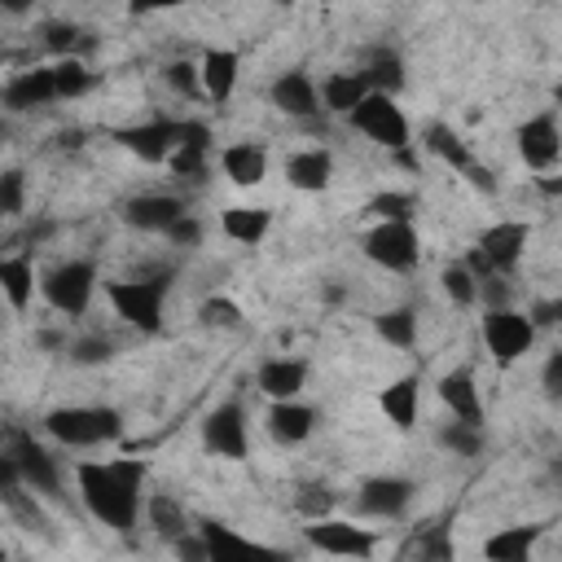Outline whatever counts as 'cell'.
<instances>
[{"label":"cell","instance_id":"1","mask_svg":"<svg viewBox=\"0 0 562 562\" xmlns=\"http://www.w3.org/2000/svg\"><path fill=\"white\" fill-rule=\"evenodd\" d=\"M145 470L140 461H79L75 465V487H79V501L83 509L110 527V531H132L145 514Z\"/></svg>","mask_w":562,"mask_h":562},{"label":"cell","instance_id":"2","mask_svg":"<svg viewBox=\"0 0 562 562\" xmlns=\"http://www.w3.org/2000/svg\"><path fill=\"white\" fill-rule=\"evenodd\" d=\"M44 435L61 448H101L123 435V413L110 404H61L44 413Z\"/></svg>","mask_w":562,"mask_h":562},{"label":"cell","instance_id":"3","mask_svg":"<svg viewBox=\"0 0 562 562\" xmlns=\"http://www.w3.org/2000/svg\"><path fill=\"white\" fill-rule=\"evenodd\" d=\"M347 123L364 136V140H373V145H382V149H391V154H408V145H413V123H408V114L400 110V101H395V92H364V101L347 114Z\"/></svg>","mask_w":562,"mask_h":562},{"label":"cell","instance_id":"4","mask_svg":"<svg viewBox=\"0 0 562 562\" xmlns=\"http://www.w3.org/2000/svg\"><path fill=\"white\" fill-rule=\"evenodd\" d=\"M40 294L61 316H83L97 294V263L92 259H61L40 272Z\"/></svg>","mask_w":562,"mask_h":562},{"label":"cell","instance_id":"5","mask_svg":"<svg viewBox=\"0 0 562 562\" xmlns=\"http://www.w3.org/2000/svg\"><path fill=\"white\" fill-rule=\"evenodd\" d=\"M110 307L119 312V321L154 334L162 329V307H167V281L162 277H127V281H110L105 285Z\"/></svg>","mask_w":562,"mask_h":562},{"label":"cell","instance_id":"6","mask_svg":"<svg viewBox=\"0 0 562 562\" xmlns=\"http://www.w3.org/2000/svg\"><path fill=\"white\" fill-rule=\"evenodd\" d=\"M483 347H487V356L496 360V364H518L531 347H536V321L527 316V312H518V307H483Z\"/></svg>","mask_w":562,"mask_h":562},{"label":"cell","instance_id":"7","mask_svg":"<svg viewBox=\"0 0 562 562\" xmlns=\"http://www.w3.org/2000/svg\"><path fill=\"white\" fill-rule=\"evenodd\" d=\"M364 259L382 272H413L422 263V237L413 220H378L364 233Z\"/></svg>","mask_w":562,"mask_h":562},{"label":"cell","instance_id":"8","mask_svg":"<svg viewBox=\"0 0 562 562\" xmlns=\"http://www.w3.org/2000/svg\"><path fill=\"white\" fill-rule=\"evenodd\" d=\"M527 237H531V228H527L522 220H496L492 228L479 233V241H474V250H470L465 263H470L479 277L514 272L518 259H522V250H527Z\"/></svg>","mask_w":562,"mask_h":562},{"label":"cell","instance_id":"9","mask_svg":"<svg viewBox=\"0 0 562 562\" xmlns=\"http://www.w3.org/2000/svg\"><path fill=\"white\" fill-rule=\"evenodd\" d=\"M202 443L211 457H224V461H241L246 448H250V426H246V408L237 400H224L215 404L206 417H202Z\"/></svg>","mask_w":562,"mask_h":562},{"label":"cell","instance_id":"10","mask_svg":"<svg viewBox=\"0 0 562 562\" xmlns=\"http://www.w3.org/2000/svg\"><path fill=\"white\" fill-rule=\"evenodd\" d=\"M303 536H307V544L316 553H334V558H369L378 549V536L369 527H356V522L334 518V514L329 518H312L303 527Z\"/></svg>","mask_w":562,"mask_h":562},{"label":"cell","instance_id":"11","mask_svg":"<svg viewBox=\"0 0 562 562\" xmlns=\"http://www.w3.org/2000/svg\"><path fill=\"white\" fill-rule=\"evenodd\" d=\"M413 496H417V492H413L408 479H400V474H373V479L360 483V492H356V509H360L364 518L395 522V518L408 514Z\"/></svg>","mask_w":562,"mask_h":562},{"label":"cell","instance_id":"12","mask_svg":"<svg viewBox=\"0 0 562 562\" xmlns=\"http://www.w3.org/2000/svg\"><path fill=\"white\" fill-rule=\"evenodd\" d=\"M13 465H18V479L26 483V487H35L40 496H48V501H61L66 492V479H61V465H57V457L48 452V448H40V443H31V439H18L9 452H4Z\"/></svg>","mask_w":562,"mask_h":562},{"label":"cell","instance_id":"13","mask_svg":"<svg viewBox=\"0 0 562 562\" xmlns=\"http://www.w3.org/2000/svg\"><path fill=\"white\" fill-rule=\"evenodd\" d=\"M268 101H272L285 119H294V123H312L316 114H325V105H321V83H316L307 70H285V75H277L272 88H268Z\"/></svg>","mask_w":562,"mask_h":562},{"label":"cell","instance_id":"14","mask_svg":"<svg viewBox=\"0 0 562 562\" xmlns=\"http://www.w3.org/2000/svg\"><path fill=\"white\" fill-rule=\"evenodd\" d=\"M123 224L136 228V233H162L184 215V198L180 193H167V189H149V193H136L123 202Z\"/></svg>","mask_w":562,"mask_h":562},{"label":"cell","instance_id":"15","mask_svg":"<svg viewBox=\"0 0 562 562\" xmlns=\"http://www.w3.org/2000/svg\"><path fill=\"white\" fill-rule=\"evenodd\" d=\"M514 140H518V158H522L531 171H549V167H558V158H562V132H558L553 114H536V119L518 123Z\"/></svg>","mask_w":562,"mask_h":562},{"label":"cell","instance_id":"16","mask_svg":"<svg viewBox=\"0 0 562 562\" xmlns=\"http://www.w3.org/2000/svg\"><path fill=\"white\" fill-rule=\"evenodd\" d=\"M316 422H321V413L312 404H303V400H268V413H263L268 435L277 443H285V448L307 443L316 435Z\"/></svg>","mask_w":562,"mask_h":562},{"label":"cell","instance_id":"17","mask_svg":"<svg viewBox=\"0 0 562 562\" xmlns=\"http://www.w3.org/2000/svg\"><path fill=\"white\" fill-rule=\"evenodd\" d=\"M61 101L57 97V79H53V66H31V70H18L9 83H4V110L9 114H26V110H44Z\"/></svg>","mask_w":562,"mask_h":562},{"label":"cell","instance_id":"18","mask_svg":"<svg viewBox=\"0 0 562 562\" xmlns=\"http://www.w3.org/2000/svg\"><path fill=\"white\" fill-rule=\"evenodd\" d=\"M435 391H439V404L448 408V417L483 426V395H479V378H474V369H465V364L448 369V373L439 378Z\"/></svg>","mask_w":562,"mask_h":562},{"label":"cell","instance_id":"19","mask_svg":"<svg viewBox=\"0 0 562 562\" xmlns=\"http://www.w3.org/2000/svg\"><path fill=\"white\" fill-rule=\"evenodd\" d=\"M255 386L268 400H299L307 386V364L299 356H268L255 369Z\"/></svg>","mask_w":562,"mask_h":562},{"label":"cell","instance_id":"20","mask_svg":"<svg viewBox=\"0 0 562 562\" xmlns=\"http://www.w3.org/2000/svg\"><path fill=\"white\" fill-rule=\"evenodd\" d=\"M198 75H202L206 101H228L237 92V79H241V53L237 48H206L198 57Z\"/></svg>","mask_w":562,"mask_h":562},{"label":"cell","instance_id":"21","mask_svg":"<svg viewBox=\"0 0 562 562\" xmlns=\"http://www.w3.org/2000/svg\"><path fill=\"white\" fill-rule=\"evenodd\" d=\"M220 171H224L228 184L255 189V184H263V176H268V149H263L259 140H233V145L220 149Z\"/></svg>","mask_w":562,"mask_h":562},{"label":"cell","instance_id":"22","mask_svg":"<svg viewBox=\"0 0 562 562\" xmlns=\"http://www.w3.org/2000/svg\"><path fill=\"white\" fill-rule=\"evenodd\" d=\"M285 180L299 193H321L334 180V154L325 145H303L285 158Z\"/></svg>","mask_w":562,"mask_h":562},{"label":"cell","instance_id":"23","mask_svg":"<svg viewBox=\"0 0 562 562\" xmlns=\"http://www.w3.org/2000/svg\"><path fill=\"white\" fill-rule=\"evenodd\" d=\"M378 404H382V413H386V422L395 430H413L417 426V413H422V382L413 373H404L391 386H382Z\"/></svg>","mask_w":562,"mask_h":562},{"label":"cell","instance_id":"24","mask_svg":"<svg viewBox=\"0 0 562 562\" xmlns=\"http://www.w3.org/2000/svg\"><path fill=\"white\" fill-rule=\"evenodd\" d=\"M364 92H369V83L360 70H329L321 79V105H325V114H338V119H347L364 101Z\"/></svg>","mask_w":562,"mask_h":562},{"label":"cell","instance_id":"25","mask_svg":"<svg viewBox=\"0 0 562 562\" xmlns=\"http://www.w3.org/2000/svg\"><path fill=\"white\" fill-rule=\"evenodd\" d=\"M272 228V211L268 206H224L220 211V233L237 246H259Z\"/></svg>","mask_w":562,"mask_h":562},{"label":"cell","instance_id":"26","mask_svg":"<svg viewBox=\"0 0 562 562\" xmlns=\"http://www.w3.org/2000/svg\"><path fill=\"white\" fill-rule=\"evenodd\" d=\"M123 145L132 154H140L145 162H167L171 149L180 145V123H140V127L123 132Z\"/></svg>","mask_w":562,"mask_h":562},{"label":"cell","instance_id":"27","mask_svg":"<svg viewBox=\"0 0 562 562\" xmlns=\"http://www.w3.org/2000/svg\"><path fill=\"white\" fill-rule=\"evenodd\" d=\"M145 527H149L154 536H162V540H180V536L193 531V527H189V509H184L171 492H149V496H145Z\"/></svg>","mask_w":562,"mask_h":562},{"label":"cell","instance_id":"28","mask_svg":"<svg viewBox=\"0 0 562 562\" xmlns=\"http://www.w3.org/2000/svg\"><path fill=\"white\" fill-rule=\"evenodd\" d=\"M35 285H40V277H35V259L31 255H4L0 259V290H4V299H9V307L13 312H22L31 299H35Z\"/></svg>","mask_w":562,"mask_h":562},{"label":"cell","instance_id":"29","mask_svg":"<svg viewBox=\"0 0 562 562\" xmlns=\"http://www.w3.org/2000/svg\"><path fill=\"white\" fill-rule=\"evenodd\" d=\"M356 70L364 75V83H369L373 92H400V88H404V57H400L395 48H386V44L369 48Z\"/></svg>","mask_w":562,"mask_h":562},{"label":"cell","instance_id":"30","mask_svg":"<svg viewBox=\"0 0 562 562\" xmlns=\"http://www.w3.org/2000/svg\"><path fill=\"white\" fill-rule=\"evenodd\" d=\"M435 443H439L448 457L474 461V457H483L487 435H483V426H474V422H457V417H448V422L435 430Z\"/></svg>","mask_w":562,"mask_h":562},{"label":"cell","instance_id":"31","mask_svg":"<svg viewBox=\"0 0 562 562\" xmlns=\"http://www.w3.org/2000/svg\"><path fill=\"white\" fill-rule=\"evenodd\" d=\"M540 540V527H501L483 540V558L492 562H522Z\"/></svg>","mask_w":562,"mask_h":562},{"label":"cell","instance_id":"32","mask_svg":"<svg viewBox=\"0 0 562 562\" xmlns=\"http://www.w3.org/2000/svg\"><path fill=\"white\" fill-rule=\"evenodd\" d=\"M479 285H483V277H479L465 259H452V263H443V272H439V290H443L457 307H474V303H479Z\"/></svg>","mask_w":562,"mask_h":562},{"label":"cell","instance_id":"33","mask_svg":"<svg viewBox=\"0 0 562 562\" xmlns=\"http://www.w3.org/2000/svg\"><path fill=\"white\" fill-rule=\"evenodd\" d=\"M373 329H378V338H382L386 347L408 351V347L417 342V312H413V307H386V312L373 316Z\"/></svg>","mask_w":562,"mask_h":562},{"label":"cell","instance_id":"34","mask_svg":"<svg viewBox=\"0 0 562 562\" xmlns=\"http://www.w3.org/2000/svg\"><path fill=\"white\" fill-rule=\"evenodd\" d=\"M422 145L439 158V162H448V167H457V171H465L470 167V149L461 145V136L452 132V127H443V123H430L426 132H422Z\"/></svg>","mask_w":562,"mask_h":562},{"label":"cell","instance_id":"35","mask_svg":"<svg viewBox=\"0 0 562 562\" xmlns=\"http://www.w3.org/2000/svg\"><path fill=\"white\" fill-rule=\"evenodd\" d=\"M53 79H57V97H61V101H75V97H83V92L92 88V70H88V61H83L79 53L57 57V61H53Z\"/></svg>","mask_w":562,"mask_h":562},{"label":"cell","instance_id":"36","mask_svg":"<svg viewBox=\"0 0 562 562\" xmlns=\"http://www.w3.org/2000/svg\"><path fill=\"white\" fill-rule=\"evenodd\" d=\"M334 505H338V496H334V487L329 483H303L299 492H294V509H299V518H329L334 514Z\"/></svg>","mask_w":562,"mask_h":562},{"label":"cell","instance_id":"37","mask_svg":"<svg viewBox=\"0 0 562 562\" xmlns=\"http://www.w3.org/2000/svg\"><path fill=\"white\" fill-rule=\"evenodd\" d=\"M198 321L206 329H237L241 325V307L233 299H224V294H211V299L198 303Z\"/></svg>","mask_w":562,"mask_h":562},{"label":"cell","instance_id":"38","mask_svg":"<svg viewBox=\"0 0 562 562\" xmlns=\"http://www.w3.org/2000/svg\"><path fill=\"white\" fill-rule=\"evenodd\" d=\"M66 356H70V364H110L114 360V342L105 334H83V338L66 342Z\"/></svg>","mask_w":562,"mask_h":562},{"label":"cell","instance_id":"39","mask_svg":"<svg viewBox=\"0 0 562 562\" xmlns=\"http://www.w3.org/2000/svg\"><path fill=\"white\" fill-rule=\"evenodd\" d=\"M162 83L180 97H202V75H198V61H167L162 66Z\"/></svg>","mask_w":562,"mask_h":562},{"label":"cell","instance_id":"40","mask_svg":"<svg viewBox=\"0 0 562 562\" xmlns=\"http://www.w3.org/2000/svg\"><path fill=\"white\" fill-rule=\"evenodd\" d=\"M22 193H26V180H22L18 167H9V171L0 176V215H4V220H18V215H22Z\"/></svg>","mask_w":562,"mask_h":562},{"label":"cell","instance_id":"41","mask_svg":"<svg viewBox=\"0 0 562 562\" xmlns=\"http://www.w3.org/2000/svg\"><path fill=\"white\" fill-rule=\"evenodd\" d=\"M79 26H70V22H48L44 26V44L57 53V57H70V53H79Z\"/></svg>","mask_w":562,"mask_h":562},{"label":"cell","instance_id":"42","mask_svg":"<svg viewBox=\"0 0 562 562\" xmlns=\"http://www.w3.org/2000/svg\"><path fill=\"white\" fill-rule=\"evenodd\" d=\"M369 211L378 220H413V193H378Z\"/></svg>","mask_w":562,"mask_h":562},{"label":"cell","instance_id":"43","mask_svg":"<svg viewBox=\"0 0 562 562\" xmlns=\"http://www.w3.org/2000/svg\"><path fill=\"white\" fill-rule=\"evenodd\" d=\"M167 241H171V246H180V250H193V246L202 241V220L184 211V215H180V220L167 228Z\"/></svg>","mask_w":562,"mask_h":562},{"label":"cell","instance_id":"44","mask_svg":"<svg viewBox=\"0 0 562 562\" xmlns=\"http://www.w3.org/2000/svg\"><path fill=\"white\" fill-rule=\"evenodd\" d=\"M540 386H544L549 400H562V347L544 356V364H540Z\"/></svg>","mask_w":562,"mask_h":562},{"label":"cell","instance_id":"45","mask_svg":"<svg viewBox=\"0 0 562 562\" xmlns=\"http://www.w3.org/2000/svg\"><path fill=\"white\" fill-rule=\"evenodd\" d=\"M527 316L536 321V329H558L562 325V299H536Z\"/></svg>","mask_w":562,"mask_h":562},{"label":"cell","instance_id":"46","mask_svg":"<svg viewBox=\"0 0 562 562\" xmlns=\"http://www.w3.org/2000/svg\"><path fill=\"white\" fill-rule=\"evenodd\" d=\"M536 189H540V193H549V198H558V193H562V176H553V167H549V171H540V176H536Z\"/></svg>","mask_w":562,"mask_h":562},{"label":"cell","instance_id":"47","mask_svg":"<svg viewBox=\"0 0 562 562\" xmlns=\"http://www.w3.org/2000/svg\"><path fill=\"white\" fill-rule=\"evenodd\" d=\"M465 176H470V184H474V189H496V180H492L483 167H474V162L465 167Z\"/></svg>","mask_w":562,"mask_h":562},{"label":"cell","instance_id":"48","mask_svg":"<svg viewBox=\"0 0 562 562\" xmlns=\"http://www.w3.org/2000/svg\"><path fill=\"white\" fill-rule=\"evenodd\" d=\"M0 9H4L9 18H22V13H31V9H35V0H0Z\"/></svg>","mask_w":562,"mask_h":562},{"label":"cell","instance_id":"49","mask_svg":"<svg viewBox=\"0 0 562 562\" xmlns=\"http://www.w3.org/2000/svg\"><path fill=\"white\" fill-rule=\"evenodd\" d=\"M184 0H132V9H176Z\"/></svg>","mask_w":562,"mask_h":562},{"label":"cell","instance_id":"50","mask_svg":"<svg viewBox=\"0 0 562 562\" xmlns=\"http://www.w3.org/2000/svg\"><path fill=\"white\" fill-rule=\"evenodd\" d=\"M549 479H553V483H558V487H562V452H558V457H553V461H549Z\"/></svg>","mask_w":562,"mask_h":562},{"label":"cell","instance_id":"51","mask_svg":"<svg viewBox=\"0 0 562 562\" xmlns=\"http://www.w3.org/2000/svg\"><path fill=\"white\" fill-rule=\"evenodd\" d=\"M553 105H558V110H562V79H558V83H553Z\"/></svg>","mask_w":562,"mask_h":562},{"label":"cell","instance_id":"52","mask_svg":"<svg viewBox=\"0 0 562 562\" xmlns=\"http://www.w3.org/2000/svg\"><path fill=\"white\" fill-rule=\"evenodd\" d=\"M277 4H290V0H277Z\"/></svg>","mask_w":562,"mask_h":562},{"label":"cell","instance_id":"53","mask_svg":"<svg viewBox=\"0 0 562 562\" xmlns=\"http://www.w3.org/2000/svg\"><path fill=\"white\" fill-rule=\"evenodd\" d=\"M470 4H474V0H470Z\"/></svg>","mask_w":562,"mask_h":562}]
</instances>
